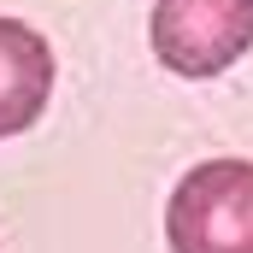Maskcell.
Returning a JSON list of instances; mask_svg holds the SVG:
<instances>
[{
	"instance_id": "1",
	"label": "cell",
	"mask_w": 253,
	"mask_h": 253,
	"mask_svg": "<svg viewBox=\"0 0 253 253\" xmlns=\"http://www.w3.org/2000/svg\"><path fill=\"white\" fill-rule=\"evenodd\" d=\"M171 253H253V159H206L171 189Z\"/></svg>"
},
{
	"instance_id": "2",
	"label": "cell",
	"mask_w": 253,
	"mask_h": 253,
	"mask_svg": "<svg viewBox=\"0 0 253 253\" xmlns=\"http://www.w3.org/2000/svg\"><path fill=\"white\" fill-rule=\"evenodd\" d=\"M147 36L171 77H224L253 47V0H153Z\"/></svg>"
},
{
	"instance_id": "3",
	"label": "cell",
	"mask_w": 253,
	"mask_h": 253,
	"mask_svg": "<svg viewBox=\"0 0 253 253\" xmlns=\"http://www.w3.org/2000/svg\"><path fill=\"white\" fill-rule=\"evenodd\" d=\"M53 100V47L42 30L0 18V141L24 135Z\"/></svg>"
}]
</instances>
